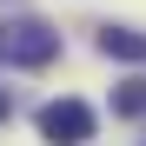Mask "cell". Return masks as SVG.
I'll return each instance as SVG.
<instances>
[{"mask_svg":"<svg viewBox=\"0 0 146 146\" xmlns=\"http://www.w3.org/2000/svg\"><path fill=\"white\" fill-rule=\"evenodd\" d=\"M60 53V33L46 20L20 13V20H0V66H46Z\"/></svg>","mask_w":146,"mask_h":146,"instance_id":"6da1fadb","label":"cell"},{"mask_svg":"<svg viewBox=\"0 0 146 146\" xmlns=\"http://www.w3.org/2000/svg\"><path fill=\"white\" fill-rule=\"evenodd\" d=\"M40 139L46 146H86L93 139V106L86 100H46L40 106Z\"/></svg>","mask_w":146,"mask_h":146,"instance_id":"7a4b0ae2","label":"cell"},{"mask_svg":"<svg viewBox=\"0 0 146 146\" xmlns=\"http://www.w3.org/2000/svg\"><path fill=\"white\" fill-rule=\"evenodd\" d=\"M100 53H106V60H146V33H133V27H100Z\"/></svg>","mask_w":146,"mask_h":146,"instance_id":"3957f363","label":"cell"},{"mask_svg":"<svg viewBox=\"0 0 146 146\" xmlns=\"http://www.w3.org/2000/svg\"><path fill=\"white\" fill-rule=\"evenodd\" d=\"M113 113L119 119H146V80H126V86H119L113 93Z\"/></svg>","mask_w":146,"mask_h":146,"instance_id":"277c9868","label":"cell"},{"mask_svg":"<svg viewBox=\"0 0 146 146\" xmlns=\"http://www.w3.org/2000/svg\"><path fill=\"white\" fill-rule=\"evenodd\" d=\"M0 119H13V100H7V93H0Z\"/></svg>","mask_w":146,"mask_h":146,"instance_id":"5b68a950","label":"cell"}]
</instances>
